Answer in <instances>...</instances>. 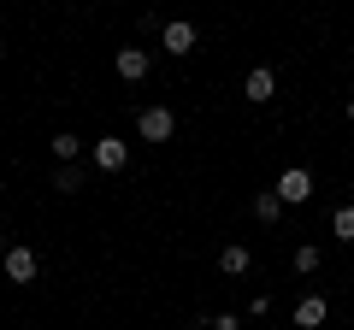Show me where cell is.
<instances>
[{"label": "cell", "mask_w": 354, "mask_h": 330, "mask_svg": "<svg viewBox=\"0 0 354 330\" xmlns=\"http://www.w3.org/2000/svg\"><path fill=\"white\" fill-rule=\"evenodd\" d=\"M242 95H248L254 106H266L272 95H278V77L266 71V65H254V71H248V83H242Z\"/></svg>", "instance_id": "7"}, {"label": "cell", "mask_w": 354, "mask_h": 330, "mask_svg": "<svg viewBox=\"0 0 354 330\" xmlns=\"http://www.w3.org/2000/svg\"><path fill=\"white\" fill-rule=\"evenodd\" d=\"M278 213H283V201H278L272 189H260V195H254V218H260V224H278Z\"/></svg>", "instance_id": "10"}, {"label": "cell", "mask_w": 354, "mask_h": 330, "mask_svg": "<svg viewBox=\"0 0 354 330\" xmlns=\"http://www.w3.org/2000/svg\"><path fill=\"white\" fill-rule=\"evenodd\" d=\"M272 195H278L283 206L313 201V171H307V165H283V171H278V183H272Z\"/></svg>", "instance_id": "1"}, {"label": "cell", "mask_w": 354, "mask_h": 330, "mask_svg": "<svg viewBox=\"0 0 354 330\" xmlns=\"http://www.w3.org/2000/svg\"><path fill=\"white\" fill-rule=\"evenodd\" d=\"M77 153H83V142L59 130V136H53V165H77Z\"/></svg>", "instance_id": "11"}, {"label": "cell", "mask_w": 354, "mask_h": 330, "mask_svg": "<svg viewBox=\"0 0 354 330\" xmlns=\"http://www.w3.org/2000/svg\"><path fill=\"white\" fill-rule=\"evenodd\" d=\"M248 266H254V260H248V248H242V242H230V248H218V271H225V278H242Z\"/></svg>", "instance_id": "8"}, {"label": "cell", "mask_w": 354, "mask_h": 330, "mask_svg": "<svg viewBox=\"0 0 354 330\" xmlns=\"http://www.w3.org/2000/svg\"><path fill=\"white\" fill-rule=\"evenodd\" d=\"M6 283H36V271H41V260L30 254V248H18V242H6Z\"/></svg>", "instance_id": "4"}, {"label": "cell", "mask_w": 354, "mask_h": 330, "mask_svg": "<svg viewBox=\"0 0 354 330\" xmlns=\"http://www.w3.org/2000/svg\"><path fill=\"white\" fill-rule=\"evenodd\" d=\"M88 159H95V171H106V177H113V171H124V165H130V148H124L118 136H101L95 148H88Z\"/></svg>", "instance_id": "3"}, {"label": "cell", "mask_w": 354, "mask_h": 330, "mask_svg": "<svg viewBox=\"0 0 354 330\" xmlns=\"http://www.w3.org/2000/svg\"><path fill=\"white\" fill-rule=\"evenodd\" d=\"M136 136H142V142H171V136H177L171 106H142V113H136Z\"/></svg>", "instance_id": "2"}, {"label": "cell", "mask_w": 354, "mask_h": 330, "mask_svg": "<svg viewBox=\"0 0 354 330\" xmlns=\"http://www.w3.org/2000/svg\"><path fill=\"white\" fill-rule=\"evenodd\" d=\"M53 189H59V195H77V189H83V171H77V165H53Z\"/></svg>", "instance_id": "12"}, {"label": "cell", "mask_w": 354, "mask_h": 330, "mask_svg": "<svg viewBox=\"0 0 354 330\" xmlns=\"http://www.w3.org/2000/svg\"><path fill=\"white\" fill-rule=\"evenodd\" d=\"M319 260H325V254H319L313 242H301V248H295V271H301V278H313V271H319Z\"/></svg>", "instance_id": "13"}, {"label": "cell", "mask_w": 354, "mask_h": 330, "mask_svg": "<svg viewBox=\"0 0 354 330\" xmlns=\"http://www.w3.org/2000/svg\"><path fill=\"white\" fill-rule=\"evenodd\" d=\"M160 48L171 53V59H183V53H195V24H189V18H171V24L160 30Z\"/></svg>", "instance_id": "5"}, {"label": "cell", "mask_w": 354, "mask_h": 330, "mask_svg": "<svg viewBox=\"0 0 354 330\" xmlns=\"http://www.w3.org/2000/svg\"><path fill=\"white\" fill-rule=\"evenodd\" d=\"M348 124H354V101H348Z\"/></svg>", "instance_id": "16"}, {"label": "cell", "mask_w": 354, "mask_h": 330, "mask_svg": "<svg viewBox=\"0 0 354 330\" xmlns=\"http://www.w3.org/2000/svg\"><path fill=\"white\" fill-rule=\"evenodd\" d=\"M213 330H242V318H236V313H218V318H213Z\"/></svg>", "instance_id": "15"}, {"label": "cell", "mask_w": 354, "mask_h": 330, "mask_svg": "<svg viewBox=\"0 0 354 330\" xmlns=\"http://www.w3.org/2000/svg\"><path fill=\"white\" fill-rule=\"evenodd\" d=\"M148 65H153L148 48H118V77H124V83H142V77H148Z\"/></svg>", "instance_id": "6"}, {"label": "cell", "mask_w": 354, "mask_h": 330, "mask_svg": "<svg viewBox=\"0 0 354 330\" xmlns=\"http://www.w3.org/2000/svg\"><path fill=\"white\" fill-rule=\"evenodd\" d=\"M330 230H337L342 242H354V206H348V201H342L337 213H330Z\"/></svg>", "instance_id": "14"}, {"label": "cell", "mask_w": 354, "mask_h": 330, "mask_svg": "<svg viewBox=\"0 0 354 330\" xmlns=\"http://www.w3.org/2000/svg\"><path fill=\"white\" fill-rule=\"evenodd\" d=\"M325 313H330L325 295H307V301L295 307V324H301V330H319V324H325Z\"/></svg>", "instance_id": "9"}]
</instances>
